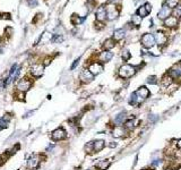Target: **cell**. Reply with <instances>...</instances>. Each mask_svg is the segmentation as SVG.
<instances>
[{
    "mask_svg": "<svg viewBox=\"0 0 181 170\" xmlns=\"http://www.w3.org/2000/svg\"><path fill=\"white\" fill-rule=\"evenodd\" d=\"M119 76L120 77H122V78H129V77H131V76H134L136 74V68L134 67V66H131V65H122L120 68H119Z\"/></svg>",
    "mask_w": 181,
    "mask_h": 170,
    "instance_id": "cell-1",
    "label": "cell"
},
{
    "mask_svg": "<svg viewBox=\"0 0 181 170\" xmlns=\"http://www.w3.org/2000/svg\"><path fill=\"white\" fill-rule=\"evenodd\" d=\"M140 42H142V44L144 45L145 48L149 49V48L154 47V44H155V39H154V35H152L151 33H146V34H144V35L142 37Z\"/></svg>",
    "mask_w": 181,
    "mask_h": 170,
    "instance_id": "cell-2",
    "label": "cell"
},
{
    "mask_svg": "<svg viewBox=\"0 0 181 170\" xmlns=\"http://www.w3.org/2000/svg\"><path fill=\"white\" fill-rule=\"evenodd\" d=\"M167 75L170 76L172 79H178L181 77V66L180 65H176L172 68L169 69Z\"/></svg>",
    "mask_w": 181,
    "mask_h": 170,
    "instance_id": "cell-3",
    "label": "cell"
},
{
    "mask_svg": "<svg viewBox=\"0 0 181 170\" xmlns=\"http://www.w3.org/2000/svg\"><path fill=\"white\" fill-rule=\"evenodd\" d=\"M107 14H108V18L110 20H113L119 16V9L114 5H109L107 8Z\"/></svg>",
    "mask_w": 181,
    "mask_h": 170,
    "instance_id": "cell-4",
    "label": "cell"
},
{
    "mask_svg": "<svg viewBox=\"0 0 181 170\" xmlns=\"http://www.w3.org/2000/svg\"><path fill=\"white\" fill-rule=\"evenodd\" d=\"M44 73V66L40 64H34L31 67V74L34 77H41Z\"/></svg>",
    "mask_w": 181,
    "mask_h": 170,
    "instance_id": "cell-5",
    "label": "cell"
},
{
    "mask_svg": "<svg viewBox=\"0 0 181 170\" xmlns=\"http://www.w3.org/2000/svg\"><path fill=\"white\" fill-rule=\"evenodd\" d=\"M52 140H54V141H61V140H65L66 138V131L63 129V128H57L55 131H53L52 132Z\"/></svg>",
    "mask_w": 181,
    "mask_h": 170,
    "instance_id": "cell-6",
    "label": "cell"
},
{
    "mask_svg": "<svg viewBox=\"0 0 181 170\" xmlns=\"http://www.w3.org/2000/svg\"><path fill=\"white\" fill-rule=\"evenodd\" d=\"M31 86H32L31 81H28V79H26V78L20 79V81L18 82V84H17V89L19 90V91H23V92L28 91V90L31 89Z\"/></svg>",
    "mask_w": 181,
    "mask_h": 170,
    "instance_id": "cell-7",
    "label": "cell"
},
{
    "mask_svg": "<svg viewBox=\"0 0 181 170\" xmlns=\"http://www.w3.org/2000/svg\"><path fill=\"white\" fill-rule=\"evenodd\" d=\"M93 74L90 72V69H84L82 73H80V75H79V78H80V81L82 82H84V83H90V81L93 79Z\"/></svg>",
    "mask_w": 181,
    "mask_h": 170,
    "instance_id": "cell-8",
    "label": "cell"
},
{
    "mask_svg": "<svg viewBox=\"0 0 181 170\" xmlns=\"http://www.w3.org/2000/svg\"><path fill=\"white\" fill-rule=\"evenodd\" d=\"M154 39H155V43H157L159 45H163V44H165L166 43V35L163 33L162 31H159V32H156L155 33V35H154Z\"/></svg>",
    "mask_w": 181,
    "mask_h": 170,
    "instance_id": "cell-9",
    "label": "cell"
},
{
    "mask_svg": "<svg viewBox=\"0 0 181 170\" xmlns=\"http://www.w3.org/2000/svg\"><path fill=\"white\" fill-rule=\"evenodd\" d=\"M108 18V14H107V8L105 7H100L96 12V19L99 22H104Z\"/></svg>",
    "mask_w": 181,
    "mask_h": 170,
    "instance_id": "cell-10",
    "label": "cell"
},
{
    "mask_svg": "<svg viewBox=\"0 0 181 170\" xmlns=\"http://www.w3.org/2000/svg\"><path fill=\"white\" fill-rule=\"evenodd\" d=\"M135 94L137 95L142 101H144L146 98H148V95H149V91H148V89L147 87H145V86H142V87H139L136 92H135Z\"/></svg>",
    "mask_w": 181,
    "mask_h": 170,
    "instance_id": "cell-11",
    "label": "cell"
},
{
    "mask_svg": "<svg viewBox=\"0 0 181 170\" xmlns=\"http://www.w3.org/2000/svg\"><path fill=\"white\" fill-rule=\"evenodd\" d=\"M138 124H139V120L137 118H130L129 120H126L125 127L127 129H129V131H132V129H135L138 126Z\"/></svg>",
    "mask_w": 181,
    "mask_h": 170,
    "instance_id": "cell-12",
    "label": "cell"
},
{
    "mask_svg": "<svg viewBox=\"0 0 181 170\" xmlns=\"http://www.w3.org/2000/svg\"><path fill=\"white\" fill-rule=\"evenodd\" d=\"M103 70V66L100 62H93L90 66V72L93 75H99Z\"/></svg>",
    "mask_w": 181,
    "mask_h": 170,
    "instance_id": "cell-13",
    "label": "cell"
},
{
    "mask_svg": "<svg viewBox=\"0 0 181 170\" xmlns=\"http://www.w3.org/2000/svg\"><path fill=\"white\" fill-rule=\"evenodd\" d=\"M126 134V131L124 127L121 126H115L113 129H112V136L115 137V138H119V137H124Z\"/></svg>",
    "mask_w": 181,
    "mask_h": 170,
    "instance_id": "cell-14",
    "label": "cell"
},
{
    "mask_svg": "<svg viewBox=\"0 0 181 170\" xmlns=\"http://www.w3.org/2000/svg\"><path fill=\"white\" fill-rule=\"evenodd\" d=\"M170 14H171V8H169L166 5L165 6H163L162 8H161V10L159 12V18L161 19H166L169 16H170Z\"/></svg>",
    "mask_w": 181,
    "mask_h": 170,
    "instance_id": "cell-15",
    "label": "cell"
},
{
    "mask_svg": "<svg viewBox=\"0 0 181 170\" xmlns=\"http://www.w3.org/2000/svg\"><path fill=\"white\" fill-rule=\"evenodd\" d=\"M104 141L103 140H96L93 142V153H97L104 148Z\"/></svg>",
    "mask_w": 181,
    "mask_h": 170,
    "instance_id": "cell-16",
    "label": "cell"
},
{
    "mask_svg": "<svg viewBox=\"0 0 181 170\" xmlns=\"http://www.w3.org/2000/svg\"><path fill=\"white\" fill-rule=\"evenodd\" d=\"M114 47H115V40H113V39H108V40H105V41L103 42V44H102V48H103L104 51H110V50L113 49Z\"/></svg>",
    "mask_w": 181,
    "mask_h": 170,
    "instance_id": "cell-17",
    "label": "cell"
},
{
    "mask_svg": "<svg viewBox=\"0 0 181 170\" xmlns=\"http://www.w3.org/2000/svg\"><path fill=\"white\" fill-rule=\"evenodd\" d=\"M164 25L167 27H176L178 25V18L176 16H169L166 19H164Z\"/></svg>",
    "mask_w": 181,
    "mask_h": 170,
    "instance_id": "cell-18",
    "label": "cell"
},
{
    "mask_svg": "<svg viewBox=\"0 0 181 170\" xmlns=\"http://www.w3.org/2000/svg\"><path fill=\"white\" fill-rule=\"evenodd\" d=\"M38 163H40L38 156H32L27 161V168L28 169H35V168L38 167Z\"/></svg>",
    "mask_w": 181,
    "mask_h": 170,
    "instance_id": "cell-19",
    "label": "cell"
},
{
    "mask_svg": "<svg viewBox=\"0 0 181 170\" xmlns=\"http://www.w3.org/2000/svg\"><path fill=\"white\" fill-rule=\"evenodd\" d=\"M111 165V161L110 160H100L97 163H96V168L100 170H107Z\"/></svg>",
    "mask_w": 181,
    "mask_h": 170,
    "instance_id": "cell-20",
    "label": "cell"
},
{
    "mask_svg": "<svg viewBox=\"0 0 181 170\" xmlns=\"http://www.w3.org/2000/svg\"><path fill=\"white\" fill-rule=\"evenodd\" d=\"M125 35H126V33H125V31L122 28L121 30H115L114 33H113V40L120 41V40H122V39L125 38Z\"/></svg>",
    "mask_w": 181,
    "mask_h": 170,
    "instance_id": "cell-21",
    "label": "cell"
},
{
    "mask_svg": "<svg viewBox=\"0 0 181 170\" xmlns=\"http://www.w3.org/2000/svg\"><path fill=\"white\" fill-rule=\"evenodd\" d=\"M112 57H113V54H112V52H110V51H103V52L101 54L100 58H101L102 61L108 62V61H110V60L112 59Z\"/></svg>",
    "mask_w": 181,
    "mask_h": 170,
    "instance_id": "cell-22",
    "label": "cell"
},
{
    "mask_svg": "<svg viewBox=\"0 0 181 170\" xmlns=\"http://www.w3.org/2000/svg\"><path fill=\"white\" fill-rule=\"evenodd\" d=\"M114 123L117 124V125H119V124H122V123H126V113L125 112H121L119 113L115 118H114Z\"/></svg>",
    "mask_w": 181,
    "mask_h": 170,
    "instance_id": "cell-23",
    "label": "cell"
},
{
    "mask_svg": "<svg viewBox=\"0 0 181 170\" xmlns=\"http://www.w3.org/2000/svg\"><path fill=\"white\" fill-rule=\"evenodd\" d=\"M142 18H143V17H140L138 14H135V15H132V17H131V22H132V24H135L136 26H138V25H140V23H142Z\"/></svg>",
    "mask_w": 181,
    "mask_h": 170,
    "instance_id": "cell-24",
    "label": "cell"
},
{
    "mask_svg": "<svg viewBox=\"0 0 181 170\" xmlns=\"http://www.w3.org/2000/svg\"><path fill=\"white\" fill-rule=\"evenodd\" d=\"M137 14H138L140 17H145V16H147V15H148V12H147V9H146L145 5L138 8V10H137Z\"/></svg>",
    "mask_w": 181,
    "mask_h": 170,
    "instance_id": "cell-25",
    "label": "cell"
},
{
    "mask_svg": "<svg viewBox=\"0 0 181 170\" xmlns=\"http://www.w3.org/2000/svg\"><path fill=\"white\" fill-rule=\"evenodd\" d=\"M178 0H166L165 1V5L169 7V8H177L178 7Z\"/></svg>",
    "mask_w": 181,
    "mask_h": 170,
    "instance_id": "cell-26",
    "label": "cell"
},
{
    "mask_svg": "<svg viewBox=\"0 0 181 170\" xmlns=\"http://www.w3.org/2000/svg\"><path fill=\"white\" fill-rule=\"evenodd\" d=\"M146 81H147L148 84H156V83H157V78H156V76H154V75L148 76Z\"/></svg>",
    "mask_w": 181,
    "mask_h": 170,
    "instance_id": "cell-27",
    "label": "cell"
},
{
    "mask_svg": "<svg viewBox=\"0 0 181 170\" xmlns=\"http://www.w3.org/2000/svg\"><path fill=\"white\" fill-rule=\"evenodd\" d=\"M121 57H122V59L127 61V60H129V58H130V52L128 51V50H124L122 52H121Z\"/></svg>",
    "mask_w": 181,
    "mask_h": 170,
    "instance_id": "cell-28",
    "label": "cell"
},
{
    "mask_svg": "<svg viewBox=\"0 0 181 170\" xmlns=\"http://www.w3.org/2000/svg\"><path fill=\"white\" fill-rule=\"evenodd\" d=\"M85 151L87 153H93V142H90L85 145Z\"/></svg>",
    "mask_w": 181,
    "mask_h": 170,
    "instance_id": "cell-29",
    "label": "cell"
},
{
    "mask_svg": "<svg viewBox=\"0 0 181 170\" xmlns=\"http://www.w3.org/2000/svg\"><path fill=\"white\" fill-rule=\"evenodd\" d=\"M173 14L176 15V17H180V18H181V5H180V6H178L177 8H174V12H173Z\"/></svg>",
    "mask_w": 181,
    "mask_h": 170,
    "instance_id": "cell-30",
    "label": "cell"
},
{
    "mask_svg": "<svg viewBox=\"0 0 181 170\" xmlns=\"http://www.w3.org/2000/svg\"><path fill=\"white\" fill-rule=\"evenodd\" d=\"M79 60H80V59L78 58V59H76V60L74 61V64H72V67H70V69H72H72H75V68H76V67L78 66V64H79Z\"/></svg>",
    "mask_w": 181,
    "mask_h": 170,
    "instance_id": "cell-31",
    "label": "cell"
},
{
    "mask_svg": "<svg viewBox=\"0 0 181 170\" xmlns=\"http://www.w3.org/2000/svg\"><path fill=\"white\" fill-rule=\"evenodd\" d=\"M145 7H146L147 12H148V14H149V13H151V10H152V6H151L149 3H145Z\"/></svg>",
    "mask_w": 181,
    "mask_h": 170,
    "instance_id": "cell-32",
    "label": "cell"
},
{
    "mask_svg": "<svg viewBox=\"0 0 181 170\" xmlns=\"http://www.w3.org/2000/svg\"><path fill=\"white\" fill-rule=\"evenodd\" d=\"M177 146H178V149H179V150H181V138L177 141Z\"/></svg>",
    "mask_w": 181,
    "mask_h": 170,
    "instance_id": "cell-33",
    "label": "cell"
},
{
    "mask_svg": "<svg viewBox=\"0 0 181 170\" xmlns=\"http://www.w3.org/2000/svg\"><path fill=\"white\" fill-rule=\"evenodd\" d=\"M109 146H110V148H115V146H117V144H115L114 142H112V143H110V144H109Z\"/></svg>",
    "mask_w": 181,
    "mask_h": 170,
    "instance_id": "cell-34",
    "label": "cell"
},
{
    "mask_svg": "<svg viewBox=\"0 0 181 170\" xmlns=\"http://www.w3.org/2000/svg\"><path fill=\"white\" fill-rule=\"evenodd\" d=\"M62 40H63V39L61 38V37H59V38H55V39H54V41H57V42H61Z\"/></svg>",
    "mask_w": 181,
    "mask_h": 170,
    "instance_id": "cell-35",
    "label": "cell"
},
{
    "mask_svg": "<svg viewBox=\"0 0 181 170\" xmlns=\"http://www.w3.org/2000/svg\"><path fill=\"white\" fill-rule=\"evenodd\" d=\"M1 128H2V126H1V125H0V131H1Z\"/></svg>",
    "mask_w": 181,
    "mask_h": 170,
    "instance_id": "cell-36",
    "label": "cell"
},
{
    "mask_svg": "<svg viewBox=\"0 0 181 170\" xmlns=\"http://www.w3.org/2000/svg\"><path fill=\"white\" fill-rule=\"evenodd\" d=\"M166 170H174V169H171V168H170V169H166Z\"/></svg>",
    "mask_w": 181,
    "mask_h": 170,
    "instance_id": "cell-37",
    "label": "cell"
}]
</instances>
